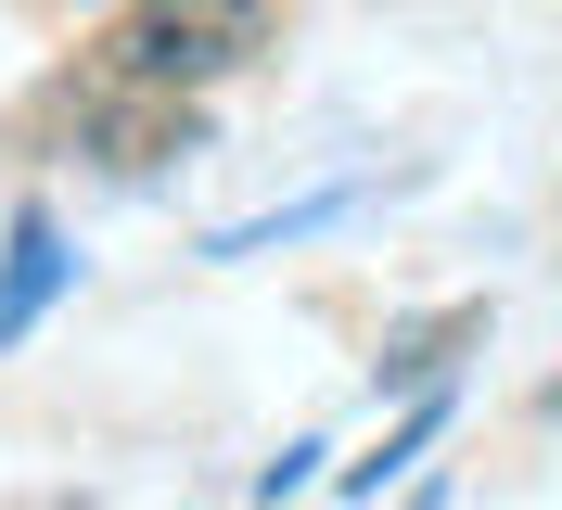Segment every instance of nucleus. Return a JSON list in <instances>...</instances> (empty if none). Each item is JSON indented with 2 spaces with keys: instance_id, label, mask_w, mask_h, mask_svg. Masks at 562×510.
I'll list each match as a JSON object with an SVG mask.
<instances>
[{
  "instance_id": "obj_1",
  "label": "nucleus",
  "mask_w": 562,
  "mask_h": 510,
  "mask_svg": "<svg viewBox=\"0 0 562 510\" xmlns=\"http://www.w3.org/2000/svg\"><path fill=\"white\" fill-rule=\"evenodd\" d=\"M269 52V0H128L103 38V77H140V90H217Z\"/></svg>"
},
{
  "instance_id": "obj_2",
  "label": "nucleus",
  "mask_w": 562,
  "mask_h": 510,
  "mask_svg": "<svg viewBox=\"0 0 562 510\" xmlns=\"http://www.w3.org/2000/svg\"><path fill=\"white\" fill-rule=\"evenodd\" d=\"M65 115H77V154H103L115 179L192 154V102H179V90H140V77H103V65L65 90Z\"/></svg>"
},
{
  "instance_id": "obj_3",
  "label": "nucleus",
  "mask_w": 562,
  "mask_h": 510,
  "mask_svg": "<svg viewBox=\"0 0 562 510\" xmlns=\"http://www.w3.org/2000/svg\"><path fill=\"white\" fill-rule=\"evenodd\" d=\"M473 332H486V306H448V319L396 332V344H384V383H435V371H448V344H473Z\"/></svg>"
}]
</instances>
